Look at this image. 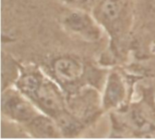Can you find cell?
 I'll list each match as a JSON object with an SVG mask.
<instances>
[{
  "label": "cell",
  "mask_w": 155,
  "mask_h": 139,
  "mask_svg": "<svg viewBox=\"0 0 155 139\" xmlns=\"http://www.w3.org/2000/svg\"><path fill=\"white\" fill-rule=\"evenodd\" d=\"M14 86L44 114L57 119L69 108L64 91L58 83L35 65L18 64Z\"/></svg>",
  "instance_id": "6da1fadb"
},
{
  "label": "cell",
  "mask_w": 155,
  "mask_h": 139,
  "mask_svg": "<svg viewBox=\"0 0 155 139\" xmlns=\"http://www.w3.org/2000/svg\"><path fill=\"white\" fill-rule=\"evenodd\" d=\"M91 12L109 34L114 51L118 52L125 43L131 28V0H104Z\"/></svg>",
  "instance_id": "7a4b0ae2"
},
{
  "label": "cell",
  "mask_w": 155,
  "mask_h": 139,
  "mask_svg": "<svg viewBox=\"0 0 155 139\" xmlns=\"http://www.w3.org/2000/svg\"><path fill=\"white\" fill-rule=\"evenodd\" d=\"M94 73L98 72L84 60L73 55L59 56L50 64V77L58 83L66 97L87 87L92 81L91 74Z\"/></svg>",
  "instance_id": "3957f363"
},
{
  "label": "cell",
  "mask_w": 155,
  "mask_h": 139,
  "mask_svg": "<svg viewBox=\"0 0 155 139\" xmlns=\"http://www.w3.org/2000/svg\"><path fill=\"white\" fill-rule=\"evenodd\" d=\"M60 24L65 31L86 42L95 43L102 37L103 27L92 12L79 6L64 9L60 14Z\"/></svg>",
  "instance_id": "277c9868"
},
{
  "label": "cell",
  "mask_w": 155,
  "mask_h": 139,
  "mask_svg": "<svg viewBox=\"0 0 155 139\" xmlns=\"http://www.w3.org/2000/svg\"><path fill=\"white\" fill-rule=\"evenodd\" d=\"M1 112L8 120L24 127L41 111L15 86H9L2 90Z\"/></svg>",
  "instance_id": "5b68a950"
},
{
  "label": "cell",
  "mask_w": 155,
  "mask_h": 139,
  "mask_svg": "<svg viewBox=\"0 0 155 139\" xmlns=\"http://www.w3.org/2000/svg\"><path fill=\"white\" fill-rule=\"evenodd\" d=\"M127 97V88L124 75L114 70L108 73L103 96L101 98L104 111L116 110L123 108Z\"/></svg>",
  "instance_id": "8992f818"
},
{
  "label": "cell",
  "mask_w": 155,
  "mask_h": 139,
  "mask_svg": "<svg viewBox=\"0 0 155 139\" xmlns=\"http://www.w3.org/2000/svg\"><path fill=\"white\" fill-rule=\"evenodd\" d=\"M24 131L33 138H61L63 135L55 120L40 112L26 125L22 127Z\"/></svg>",
  "instance_id": "52a82bcc"
},
{
  "label": "cell",
  "mask_w": 155,
  "mask_h": 139,
  "mask_svg": "<svg viewBox=\"0 0 155 139\" xmlns=\"http://www.w3.org/2000/svg\"><path fill=\"white\" fill-rule=\"evenodd\" d=\"M104 0H75L74 5L81 8L86 9L88 11H92L94 6H96L99 3Z\"/></svg>",
  "instance_id": "ba28073f"
},
{
  "label": "cell",
  "mask_w": 155,
  "mask_h": 139,
  "mask_svg": "<svg viewBox=\"0 0 155 139\" xmlns=\"http://www.w3.org/2000/svg\"><path fill=\"white\" fill-rule=\"evenodd\" d=\"M63 1H64L65 3L69 5H74V2H75V0H63Z\"/></svg>",
  "instance_id": "9c48e42d"
}]
</instances>
